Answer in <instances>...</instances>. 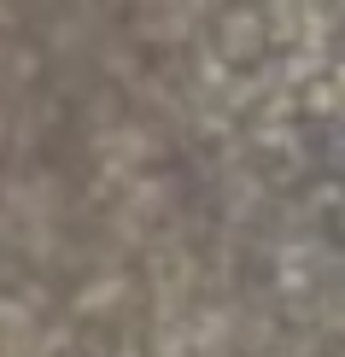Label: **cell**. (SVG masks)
Segmentation results:
<instances>
[]
</instances>
